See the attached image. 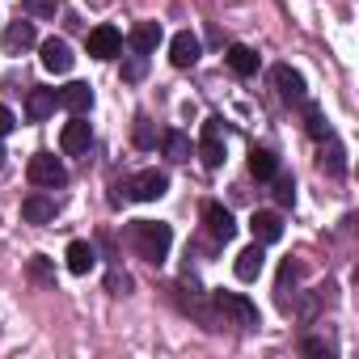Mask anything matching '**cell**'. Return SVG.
I'll return each mask as SVG.
<instances>
[{
    "label": "cell",
    "mask_w": 359,
    "mask_h": 359,
    "mask_svg": "<svg viewBox=\"0 0 359 359\" xmlns=\"http://www.w3.org/2000/svg\"><path fill=\"white\" fill-rule=\"evenodd\" d=\"M127 245L144 258V262H165L169 258V245H173V229L161 224V220H131L127 224Z\"/></svg>",
    "instance_id": "6da1fadb"
},
{
    "label": "cell",
    "mask_w": 359,
    "mask_h": 359,
    "mask_svg": "<svg viewBox=\"0 0 359 359\" xmlns=\"http://www.w3.org/2000/svg\"><path fill=\"white\" fill-rule=\"evenodd\" d=\"M26 177H30L34 187H43V191H60V187H68V169H64V161L51 156V152H34L30 165H26Z\"/></svg>",
    "instance_id": "7a4b0ae2"
},
{
    "label": "cell",
    "mask_w": 359,
    "mask_h": 359,
    "mask_svg": "<svg viewBox=\"0 0 359 359\" xmlns=\"http://www.w3.org/2000/svg\"><path fill=\"white\" fill-rule=\"evenodd\" d=\"M135 203H152V199H161L165 191H169V177L161 173V169H140V173H131L127 177V187H123Z\"/></svg>",
    "instance_id": "3957f363"
},
{
    "label": "cell",
    "mask_w": 359,
    "mask_h": 359,
    "mask_svg": "<svg viewBox=\"0 0 359 359\" xmlns=\"http://www.w3.org/2000/svg\"><path fill=\"white\" fill-rule=\"evenodd\" d=\"M212 300H216V309H220L224 317H233V325H241V330H254V325H258V309H254V300H245L241 292H216Z\"/></svg>",
    "instance_id": "277c9868"
},
{
    "label": "cell",
    "mask_w": 359,
    "mask_h": 359,
    "mask_svg": "<svg viewBox=\"0 0 359 359\" xmlns=\"http://www.w3.org/2000/svg\"><path fill=\"white\" fill-rule=\"evenodd\" d=\"M199 156H203L208 169H220V165H224V127H220L216 114L203 118V131H199Z\"/></svg>",
    "instance_id": "5b68a950"
},
{
    "label": "cell",
    "mask_w": 359,
    "mask_h": 359,
    "mask_svg": "<svg viewBox=\"0 0 359 359\" xmlns=\"http://www.w3.org/2000/svg\"><path fill=\"white\" fill-rule=\"evenodd\" d=\"M203 229H208V237L220 241V245L237 237V220H233V212H229L224 203H216V199L203 203Z\"/></svg>",
    "instance_id": "8992f818"
},
{
    "label": "cell",
    "mask_w": 359,
    "mask_h": 359,
    "mask_svg": "<svg viewBox=\"0 0 359 359\" xmlns=\"http://www.w3.org/2000/svg\"><path fill=\"white\" fill-rule=\"evenodd\" d=\"M118 51H123V30H118V26L102 22V26L89 30V55H93V60H114Z\"/></svg>",
    "instance_id": "52a82bcc"
},
{
    "label": "cell",
    "mask_w": 359,
    "mask_h": 359,
    "mask_svg": "<svg viewBox=\"0 0 359 359\" xmlns=\"http://www.w3.org/2000/svg\"><path fill=\"white\" fill-rule=\"evenodd\" d=\"M89 144H93V131H89L85 114H72V123H64V131H60L64 156H81V152H89Z\"/></svg>",
    "instance_id": "ba28073f"
},
{
    "label": "cell",
    "mask_w": 359,
    "mask_h": 359,
    "mask_svg": "<svg viewBox=\"0 0 359 359\" xmlns=\"http://www.w3.org/2000/svg\"><path fill=\"white\" fill-rule=\"evenodd\" d=\"M199 55H203V43H199V34H191V30H177V34L169 39V60H173V68H191V64H199Z\"/></svg>",
    "instance_id": "9c48e42d"
},
{
    "label": "cell",
    "mask_w": 359,
    "mask_h": 359,
    "mask_svg": "<svg viewBox=\"0 0 359 359\" xmlns=\"http://www.w3.org/2000/svg\"><path fill=\"white\" fill-rule=\"evenodd\" d=\"M271 81H275V89H279L283 102H292V106L304 102V76H300L292 64H275V68H271Z\"/></svg>",
    "instance_id": "30bf717a"
},
{
    "label": "cell",
    "mask_w": 359,
    "mask_h": 359,
    "mask_svg": "<svg viewBox=\"0 0 359 359\" xmlns=\"http://www.w3.org/2000/svg\"><path fill=\"white\" fill-rule=\"evenodd\" d=\"M39 51H43V68H47V72H55V76L72 72V47H68L64 39H43Z\"/></svg>",
    "instance_id": "8fae6325"
},
{
    "label": "cell",
    "mask_w": 359,
    "mask_h": 359,
    "mask_svg": "<svg viewBox=\"0 0 359 359\" xmlns=\"http://www.w3.org/2000/svg\"><path fill=\"white\" fill-rule=\"evenodd\" d=\"M161 39H165V30H161L156 22H135L131 34H127V43H131L135 55H152V51L161 47Z\"/></svg>",
    "instance_id": "7c38bea8"
},
{
    "label": "cell",
    "mask_w": 359,
    "mask_h": 359,
    "mask_svg": "<svg viewBox=\"0 0 359 359\" xmlns=\"http://www.w3.org/2000/svg\"><path fill=\"white\" fill-rule=\"evenodd\" d=\"M55 97H60V106H64L68 114H89V106H93V89H89L85 81H72V85L55 89Z\"/></svg>",
    "instance_id": "4fadbf2b"
},
{
    "label": "cell",
    "mask_w": 359,
    "mask_h": 359,
    "mask_svg": "<svg viewBox=\"0 0 359 359\" xmlns=\"http://www.w3.org/2000/svg\"><path fill=\"white\" fill-rule=\"evenodd\" d=\"M250 233H254L258 245H275V241L283 237V216H279V212H254Z\"/></svg>",
    "instance_id": "5bb4252c"
},
{
    "label": "cell",
    "mask_w": 359,
    "mask_h": 359,
    "mask_svg": "<svg viewBox=\"0 0 359 359\" xmlns=\"http://www.w3.org/2000/svg\"><path fill=\"white\" fill-rule=\"evenodd\" d=\"M262 266H266V250L254 241V245H245L241 254H237V262H233V271H237V279L241 283H254L258 275H262Z\"/></svg>",
    "instance_id": "9a60e30c"
},
{
    "label": "cell",
    "mask_w": 359,
    "mask_h": 359,
    "mask_svg": "<svg viewBox=\"0 0 359 359\" xmlns=\"http://www.w3.org/2000/svg\"><path fill=\"white\" fill-rule=\"evenodd\" d=\"M39 43V30H34V22H26V18H18L9 30H5V51L9 55H22V51H30Z\"/></svg>",
    "instance_id": "2e32d148"
},
{
    "label": "cell",
    "mask_w": 359,
    "mask_h": 359,
    "mask_svg": "<svg viewBox=\"0 0 359 359\" xmlns=\"http://www.w3.org/2000/svg\"><path fill=\"white\" fill-rule=\"evenodd\" d=\"M55 106H60L55 89H30V93H26V118H30V123L51 118V114H55Z\"/></svg>",
    "instance_id": "e0dca14e"
},
{
    "label": "cell",
    "mask_w": 359,
    "mask_h": 359,
    "mask_svg": "<svg viewBox=\"0 0 359 359\" xmlns=\"http://www.w3.org/2000/svg\"><path fill=\"white\" fill-rule=\"evenodd\" d=\"M22 220L26 224H51L55 220V199L51 195H26V203H22Z\"/></svg>",
    "instance_id": "ac0fdd59"
},
{
    "label": "cell",
    "mask_w": 359,
    "mask_h": 359,
    "mask_svg": "<svg viewBox=\"0 0 359 359\" xmlns=\"http://www.w3.org/2000/svg\"><path fill=\"white\" fill-rule=\"evenodd\" d=\"M64 258H68V271H72V275H89V271L97 266V250H93L89 241H72Z\"/></svg>",
    "instance_id": "d6986e66"
},
{
    "label": "cell",
    "mask_w": 359,
    "mask_h": 359,
    "mask_svg": "<svg viewBox=\"0 0 359 359\" xmlns=\"http://www.w3.org/2000/svg\"><path fill=\"white\" fill-rule=\"evenodd\" d=\"M224 60H229V68H233L237 76H254V72H258V51L245 47V43H233Z\"/></svg>",
    "instance_id": "ffe728a7"
},
{
    "label": "cell",
    "mask_w": 359,
    "mask_h": 359,
    "mask_svg": "<svg viewBox=\"0 0 359 359\" xmlns=\"http://www.w3.org/2000/svg\"><path fill=\"white\" fill-rule=\"evenodd\" d=\"M250 173L258 177V182H271V177L279 173V156L271 148H254L250 152Z\"/></svg>",
    "instance_id": "44dd1931"
},
{
    "label": "cell",
    "mask_w": 359,
    "mask_h": 359,
    "mask_svg": "<svg viewBox=\"0 0 359 359\" xmlns=\"http://www.w3.org/2000/svg\"><path fill=\"white\" fill-rule=\"evenodd\" d=\"M300 106H304V127H309V135H313V140H330V123H325L321 106H313V102H300Z\"/></svg>",
    "instance_id": "7402d4cb"
},
{
    "label": "cell",
    "mask_w": 359,
    "mask_h": 359,
    "mask_svg": "<svg viewBox=\"0 0 359 359\" xmlns=\"http://www.w3.org/2000/svg\"><path fill=\"white\" fill-rule=\"evenodd\" d=\"M321 169H325V173H334V177H342V173H346V152H342V144H334V140H330V148H321Z\"/></svg>",
    "instance_id": "603a6c76"
},
{
    "label": "cell",
    "mask_w": 359,
    "mask_h": 359,
    "mask_svg": "<svg viewBox=\"0 0 359 359\" xmlns=\"http://www.w3.org/2000/svg\"><path fill=\"white\" fill-rule=\"evenodd\" d=\"M165 156L169 161H191V140L182 131H165Z\"/></svg>",
    "instance_id": "cb8c5ba5"
},
{
    "label": "cell",
    "mask_w": 359,
    "mask_h": 359,
    "mask_svg": "<svg viewBox=\"0 0 359 359\" xmlns=\"http://www.w3.org/2000/svg\"><path fill=\"white\" fill-rule=\"evenodd\" d=\"M144 72H148V55H131L127 64H123V81H144Z\"/></svg>",
    "instance_id": "d4e9b609"
},
{
    "label": "cell",
    "mask_w": 359,
    "mask_h": 359,
    "mask_svg": "<svg viewBox=\"0 0 359 359\" xmlns=\"http://www.w3.org/2000/svg\"><path fill=\"white\" fill-rule=\"evenodd\" d=\"M22 9H26V13H34V18H55V9H60V5H55V0H22Z\"/></svg>",
    "instance_id": "484cf974"
},
{
    "label": "cell",
    "mask_w": 359,
    "mask_h": 359,
    "mask_svg": "<svg viewBox=\"0 0 359 359\" xmlns=\"http://www.w3.org/2000/svg\"><path fill=\"white\" fill-rule=\"evenodd\" d=\"M275 195H279V203L287 208V203H296V187H292V177H279L275 173Z\"/></svg>",
    "instance_id": "4316f807"
},
{
    "label": "cell",
    "mask_w": 359,
    "mask_h": 359,
    "mask_svg": "<svg viewBox=\"0 0 359 359\" xmlns=\"http://www.w3.org/2000/svg\"><path fill=\"white\" fill-rule=\"evenodd\" d=\"M135 144H140V148H152V144H156V135H152V127H148L144 114L135 118Z\"/></svg>",
    "instance_id": "83f0119b"
},
{
    "label": "cell",
    "mask_w": 359,
    "mask_h": 359,
    "mask_svg": "<svg viewBox=\"0 0 359 359\" xmlns=\"http://www.w3.org/2000/svg\"><path fill=\"white\" fill-rule=\"evenodd\" d=\"M13 127H18V118H13V110H9V106H0V140H5V135H9Z\"/></svg>",
    "instance_id": "f1b7e54d"
},
{
    "label": "cell",
    "mask_w": 359,
    "mask_h": 359,
    "mask_svg": "<svg viewBox=\"0 0 359 359\" xmlns=\"http://www.w3.org/2000/svg\"><path fill=\"white\" fill-rule=\"evenodd\" d=\"M296 275H300V266H296V262H283V275H279V283L287 287V283H296Z\"/></svg>",
    "instance_id": "f546056e"
},
{
    "label": "cell",
    "mask_w": 359,
    "mask_h": 359,
    "mask_svg": "<svg viewBox=\"0 0 359 359\" xmlns=\"http://www.w3.org/2000/svg\"><path fill=\"white\" fill-rule=\"evenodd\" d=\"M106 283H110V292H118V296H123V292L131 287V279H127V275H110Z\"/></svg>",
    "instance_id": "4dcf8cb0"
},
{
    "label": "cell",
    "mask_w": 359,
    "mask_h": 359,
    "mask_svg": "<svg viewBox=\"0 0 359 359\" xmlns=\"http://www.w3.org/2000/svg\"><path fill=\"white\" fill-rule=\"evenodd\" d=\"M304 351H309V355H330V346H325V342H317V338H313V342H304Z\"/></svg>",
    "instance_id": "1f68e13d"
},
{
    "label": "cell",
    "mask_w": 359,
    "mask_h": 359,
    "mask_svg": "<svg viewBox=\"0 0 359 359\" xmlns=\"http://www.w3.org/2000/svg\"><path fill=\"white\" fill-rule=\"evenodd\" d=\"M0 165H5V148H0Z\"/></svg>",
    "instance_id": "d6a6232c"
}]
</instances>
